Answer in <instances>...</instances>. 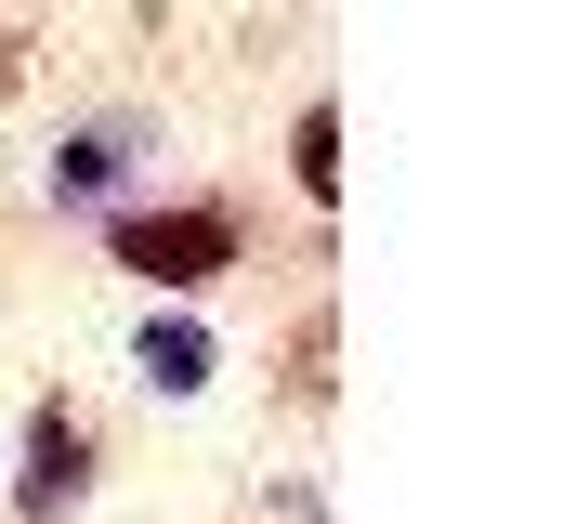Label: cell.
I'll return each instance as SVG.
<instances>
[{"label": "cell", "mask_w": 563, "mask_h": 524, "mask_svg": "<svg viewBox=\"0 0 563 524\" xmlns=\"http://www.w3.org/2000/svg\"><path fill=\"white\" fill-rule=\"evenodd\" d=\"M236 250H250V223L223 210V197H170V210H119L106 223V262L119 275H144V288H210V275H236Z\"/></svg>", "instance_id": "obj_1"}, {"label": "cell", "mask_w": 563, "mask_h": 524, "mask_svg": "<svg viewBox=\"0 0 563 524\" xmlns=\"http://www.w3.org/2000/svg\"><path fill=\"white\" fill-rule=\"evenodd\" d=\"M92 499V419L53 393V406H26V472H13V512L26 524H66Z\"/></svg>", "instance_id": "obj_2"}, {"label": "cell", "mask_w": 563, "mask_h": 524, "mask_svg": "<svg viewBox=\"0 0 563 524\" xmlns=\"http://www.w3.org/2000/svg\"><path fill=\"white\" fill-rule=\"evenodd\" d=\"M132 144H144L132 119H92V131H66V144H53V197H66V210H79V197H106V184L132 171Z\"/></svg>", "instance_id": "obj_3"}, {"label": "cell", "mask_w": 563, "mask_h": 524, "mask_svg": "<svg viewBox=\"0 0 563 524\" xmlns=\"http://www.w3.org/2000/svg\"><path fill=\"white\" fill-rule=\"evenodd\" d=\"M132 368H144L157 393H197L210 368H223V354H210V328H197V315H157V328L132 341Z\"/></svg>", "instance_id": "obj_4"}, {"label": "cell", "mask_w": 563, "mask_h": 524, "mask_svg": "<svg viewBox=\"0 0 563 524\" xmlns=\"http://www.w3.org/2000/svg\"><path fill=\"white\" fill-rule=\"evenodd\" d=\"M288 184H301V197H314V210H328V197H341V106H328V92H314V106H301V119H288Z\"/></svg>", "instance_id": "obj_5"}, {"label": "cell", "mask_w": 563, "mask_h": 524, "mask_svg": "<svg viewBox=\"0 0 563 524\" xmlns=\"http://www.w3.org/2000/svg\"><path fill=\"white\" fill-rule=\"evenodd\" d=\"M13 92H26V40L0 26V106H13Z\"/></svg>", "instance_id": "obj_6"}]
</instances>
